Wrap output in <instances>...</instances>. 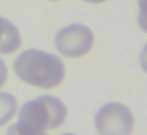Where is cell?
<instances>
[{
  "label": "cell",
  "mask_w": 147,
  "mask_h": 135,
  "mask_svg": "<svg viewBox=\"0 0 147 135\" xmlns=\"http://www.w3.org/2000/svg\"><path fill=\"white\" fill-rule=\"evenodd\" d=\"M67 107L55 96H40L26 102L19 110L18 122L7 135H48V129H57L67 119Z\"/></svg>",
  "instance_id": "obj_1"
},
{
  "label": "cell",
  "mask_w": 147,
  "mask_h": 135,
  "mask_svg": "<svg viewBox=\"0 0 147 135\" xmlns=\"http://www.w3.org/2000/svg\"><path fill=\"white\" fill-rule=\"evenodd\" d=\"M7 78H8V69H7V65L2 58H0V88L7 83Z\"/></svg>",
  "instance_id": "obj_8"
},
{
  "label": "cell",
  "mask_w": 147,
  "mask_h": 135,
  "mask_svg": "<svg viewBox=\"0 0 147 135\" xmlns=\"http://www.w3.org/2000/svg\"><path fill=\"white\" fill-rule=\"evenodd\" d=\"M52 2H57V0H52Z\"/></svg>",
  "instance_id": "obj_12"
},
{
  "label": "cell",
  "mask_w": 147,
  "mask_h": 135,
  "mask_svg": "<svg viewBox=\"0 0 147 135\" xmlns=\"http://www.w3.org/2000/svg\"><path fill=\"white\" fill-rule=\"evenodd\" d=\"M139 61H141V66H142V71L147 74V44L142 47V52H141Z\"/></svg>",
  "instance_id": "obj_9"
},
{
  "label": "cell",
  "mask_w": 147,
  "mask_h": 135,
  "mask_svg": "<svg viewBox=\"0 0 147 135\" xmlns=\"http://www.w3.org/2000/svg\"><path fill=\"white\" fill-rule=\"evenodd\" d=\"M21 33L18 27L8 19L0 16V53L10 55L21 47Z\"/></svg>",
  "instance_id": "obj_5"
},
{
  "label": "cell",
  "mask_w": 147,
  "mask_h": 135,
  "mask_svg": "<svg viewBox=\"0 0 147 135\" xmlns=\"http://www.w3.org/2000/svg\"><path fill=\"white\" fill-rule=\"evenodd\" d=\"M95 127L100 135H130L134 127V118L127 105L109 102L98 110Z\"/></svg>",
  "instance_id": "obj_3"
},
{
  "label": "cell",
  "mask_w": 147,
  "mask_h": 135,
  "mask_svg": "<svg viewBox=\"0 0 147 135\" xmlns=\"http://www.w3.org/2000/svg\"><path fill=\"white\" fill-rule=\"evenodd\" d=\"M18 110L16 97L10 93H0V127L7 124Z\"/></svg>",
  "instance_id": "obj_6"
},
{
  "label": "cell",
  "mask_w": 147,
  "mask_h": 135,
  "mask_svg": "<svg viewBox=\"0 0 147 135\" xmlns=\"http://www.w3.org/2000/svg\"><path fill=\"white\" fill-rule=\"evenodd\" d=\"M138 3H139L138 22H139V27L147 33V0H138Z\"/></svg>",
  "instance_id": "obj_7"
},
{
  "label": "cell",
  "mask_w": 147,
  "mask_h": 135,
  "mask_svg": "<svg viewBox=\"0 0 147 135\" xmlns=\"http://www.w3.org/2000/svg\"><path fill=\"white\" fill-rule=\"evenodd\" d=\"M14 72L26 83L51 90L63 82L65 65L59 57L49 52L29 49L14 60Z\"/></svg>",
  "instance_id": "obj_2"
},
{
  "label": "cell",
  "mask_w": 147,
  "mask_h": 135,
  "mask_svg": "<svg viewBox=\"0 0 147 135\" xmlns=\"http://www.w3.org/2000/svg\"><path fill=\"white\" fill-rule=\"evenodd\" d=\"M84 2H87V3H93V5H98V3H105L106 0H84Z\"/></svg>",
  "instance_id": "obj_10"
},
{
  "label": "cell",
  "mask_w": 147,
  "mask_h": 135,
  "mask_svg": "<svg viewBox=\"0 0 147 135\" xmlns=\"http://www.w3.org/2000/svg\"><path fill=\"white\" fill-rule=\"evenodd\" d=\"M63 135H74V134H63Z\"/></svg>",
  "instance_id": "obj_11"
},
{
  "label": "cell",
  "mask_w": 147,
  "mask_h": 135,
  "mask_svg": "<svg viewBox=\"0 0 147 135\" xmlns=\"http://www.w3.org/2000/svg\"><path fill=\"white\" fill-rule=\"evenodd\" d=\"M95 36L86 25L73 24L62 28L55 35V47L62 55L68 58H79L92 50Z\"/></svg>",
  "instance_id": "obj_4"
}]
</instances>
